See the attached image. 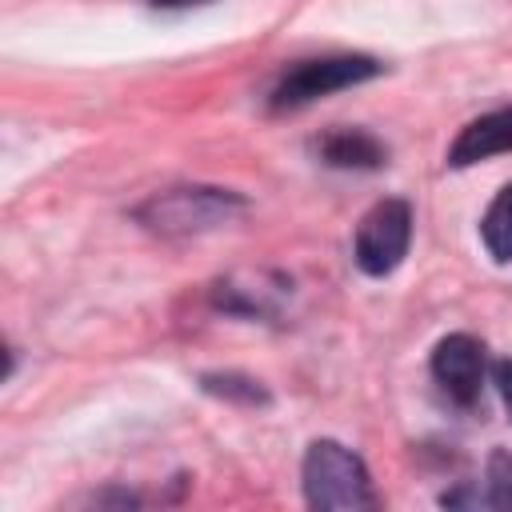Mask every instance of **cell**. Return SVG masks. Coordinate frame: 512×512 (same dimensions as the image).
Here are the masks:
<instances>
[{
	"label": "cell",
	"instance_id": "1",
	"mask_svg": "<svg viewBox=\"0 0 512 512\" xmlns=\"http://www.w3.org/2000/svg\"><path fill=\"white\" fill-rule=\"evenodd\" d=\"M300 480L308 508L320 512H356V508H376L380 500L364 460L340 440H312L304 452Z\"/></svg>",
	"mask_w": 512,
	"mask_h": 512
},
{
	"label": "cell",
	"instance_id": "2",
	"mask_svg": "<svg viewBox=\"0 0 512 512\" xmlns=\"http://www.w3.org/2000/svg\"><path fill=\"white\" fill-rule=\"evenodd\" d=\"M384 64L376 56H360V52H340V56H320V60H300L296 68H288L272 96H268V108L272 112H292V108H304V104H316L340 88H356L372 76H380Z\"/></svg>",
	"mask_w": 512,
	"mask_h": 512
},
{
	"label": "cell",
	"instance_id": "3",
	"mask_svg": "<svg viewBox=\"0 0 512 512\" xmlns=\"http://www.w3.org/2000/svg\"><path fill=\"white\" fill-rule=\"evenodd\" d=\"M244 200L228 188H168V192H156L148 196L140 208H136V220L160 236H192V232H204V228H216L224 224L232 212H240Z\"/></svg>",
	"mask_w": 512,
	"mask_h": 512
},
{
	"label": "cell",
	"instance_id": "4",
	"mask_svg": "<svg viewBox=\"0 0 512 512\" xmlns=\"http://www.w3.org/2000/svg\"><path fill=\"white\" fill-rule=\"evenodd\" d=\"M408 244H412V204L388 196V200L372 204L364 212V220L356 224L352 256L364 276H388L408 256Z\"/></svg>",
	"mask_w": 512,
	"mask_h": 512
},
{
	"label": "cell",
	"instance_id": "5",
	"mask_svg": "<svg viewBox=\"0 0 512 512\" xmlns=\"http://www.w3.org/2000/svg\"><path fill=\"white\" fill-rule=\"evenodd\" d=\"M432 380L440 384V392L460 404L472 408L480 400L484 388V344L468 332H452L432 348Z\"/></svg>",
	"mask_w": 512,
	"mask_h": 512
},
{
	"label": "cell",
	"instance_id": "6",
	"mask_svg": "<svg viewBox=\"0 0 512 512\" xmlns=\"http://www.w3.org/2000/svg\"><path fill=\"white\" fill-rule=\"evenodd\" d=\"M504 152H512V108H496V112L476 116L472 124H464L460 136L448 148V164L452 168H472V164L504 156Z\"/></svg>",
	"mask_w": 512,
	"mask_h": 512
},
{
	"label": "cell",
	"instance_id": "7",
	"mask_svg": "<svg viewBox=\"0 0 512 512\" xmlns=\"http://www.w3.org/2000/svg\"><path fill=\"white\" fill-rule=\"evenodd\" d=\"M316 152L328 168H356V172H368V168H380L388 164V148L364 132V128H332L316 140Z\"/></svg>",
	"mask_w": 512,
	"mask_h": 512
},
{
	"label": "cell",
	"instance_id": "8",
	"mask_svg": "<svg viewBox=\"0 0 512 512\" xmlns=\"http://www.w3.org/2000/svg\"><path fill=\"white\" fill-rule=\"evenodd\" d=\"M480 240L496 264L512 260V184H504L496 192V200L488 204V212L480 220Z\"/></svg>",
	"mask_w": 512,
	"mask_h": 512
},
{
	"label": "cell",
	"instance_id": "9",
	"mask_svg": "<svg viewBox=\"0 0 512 512\" xmlns=\"http://www.w3.org/2000/svg\"><path fill=\"white\" fill-rule=\"evenodd\" d=\"M484 492H476V504L484 508H500V512H512V452L496 448L488 456V472H484Z\"/></svg>",
	"mask_w": 512,
	"mask_h": 512
},
{
	"label": "cell",
	"instance_id": "10",
	"mask_svg": "<svg viewBox=\"0 0 512 512\" xmlns=\"http://www.w3.org/2000/svg\"><path fill=\"white\" fill-rule=\"evenodd\" d=\"M200 384H204V392H216V396H228V400H244V404H264V400H268V392H264L256 380L232 376V372H224V376H204Z\"/></svg>",
	"mask_w": 512,
	"mask_h": 512
},
{
	"label": "cell",
	"instance_id": "11",
	"mask_svg": "<svg viewBox=\"0 0 512 512\" xmlns=\"http://www.w3.org/2000/svg\"><path fill=\"white\" fill-rule=\"evenodd\" d=\"M492 380H496L500 400H504V408H508V416H512V356H508V360H500V364L492 368Z\"/></svg>",
	"mask_w": 512,
	"mask_h": 512
},
{
	"label": "cell",
	"instance_id": "12",
	"mask_svg": "<svg viewBox=\"0 0 512 512\" xmlns=\"http://www.w3.org/2000/svg\"><path fill=\"white\" fill-rule=\"evenodd\" d=\"M156 8H192V4H208V0H152Z\"/></svg>",
	"mask_w": 512,
	"mask_h": 512
}]
</instances>
